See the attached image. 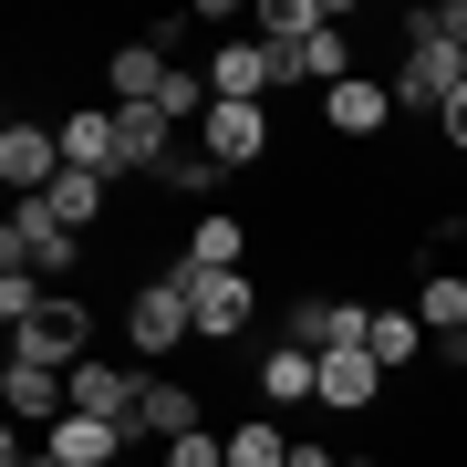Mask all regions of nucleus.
Returning <instances> with one entry per match:
<instances>
[{"label": "nucleus", "mask_w": 467, "mask_h": 467, "mask_svg": "<svg viewBox=\"0 0 467 467\" xmlns=\"http://www.w3.org/2000/svg\"><path fill=\"white\" fill-rule=\"evenodd\" d=\"M239 250H250V229H239L229 208H198V218H187V260H177V270H239Z\"/></svg>", "instance_id": "aec40b11"}, {"label": "nucleus", "mask_w": 467, "mask_h": 467, "mask_svg": "<svg viewBox=\"0 0 467 467\" xmlns=\"http://www.w3.org/2000/svg\"><path fill=\"white\" fill-rule=\"evenodd\" d=\"M260 395H270V405H312V395H322V353H301V343H270V364H260Z\"/></svg>", "instance_id": "412c9836"}, {"label": "nucleus", "mask_w": 467, "mask_h": 467, "mask_svg": "<svg viewBox=\"0 0 467 467\" xmlns=\"http://www.w3.org/2000/svg\"><path fill=\"white\" fill-rule=\"evenodd\" d=\"M291 467H353L343 447H312V436H291Z\"/></svg>", "instance_id": "c756f323"}, {"label": "nucleus", "mask_w": 467, "mask_h": 467, "mask_svg": "<svg viewBox=\"0 0 467 467\" xmlns=\"http://www.w3.org/2000/svg\"><path fill=\"white\" fill-rule=\"evenodd\" d=\"M364 353H374V364H416V353H426V322L416 312H374L364 322Z\"/></svg>", "instance_id": "a878e982"}, {"label": "nucleus", "mask_w": 467, "mask_h": 467, "mask_svg": "<svg viewBox=\"0 0 467 467\" xmlns=\"http://www.w3.org/2000/svg\"><path fill=\"white\" fill-rule=\"evenodd\" d=\"M426 21H436V32H447V42H467V0H436Z\"/></svg>", "instance_id": "7c9ffc66"}, {"label": "nucleus", "mask_w": 467, "mask_h": 467, "mask_svg": "<svg viewBox=\"0 0 467 467\" xmlns=\"http://www.w3.org/2000/svg\"><path fill=\"white\" fill-rule=\"evenodd\" d=\"M364 301H333V291H301L291 301V333L281 343H301V353H353V343H364Z\"/></svg>", "instance_id": "0eeeda50"}, {"label": "nucleus", "mask_w": 467, "mask_h": 467, "mask_svg": "<svg viewBox=\"0 0 467 467\" xmlns=\"http://www.w3.org/2000/svg\"><path fill=\"white\" fill-rule=\"evenodd\" d=\"M167 42H156V32H135V42H115V63H104V94H115V104H156V94H167Z\"/></svg>", "instance_id": "ddd939ff"}, {"label": "nucleus", "mask_w": 467, "mask_h": 467, "mask_svg": "<svg viewBox=\"0 0 467 467\" xmlns=\"http://www.w3.org/2000/svg\"><path fill=\"white\" fill-rule=\"evenodd\" d=\"M457 94H467V42H447L416 11L405 21V63H395V115H447Z\"/></svg>", "instance_id": "f257e3e1"}, {"label": "nucleus", "mask_w": 467, "mask_h": 467, "mask_svg": "<svg viewBox=\"0 0 467 467\" xmlns=\"http://www.w3.org/2000/svg\"><path fill=\"white\" fill-rule=\"evenodd\" d=\"M0 467H63V457H52V447H21V436H11V457H0Z\"/></svg>", "instance_id": "72a5a7b5"}, {"label": "nucleus", "mask_w": 467, "mask_h": 467, "mask_svg": "<svg viewBox=\"0 0 467 467\" xmlns=\"http://www.w3.org/2000/svg\"><path fill=\"white\" fill-rule=\"evenodd\" d=\"M42 447L63 457V467H115V457H125V426H104V416H63V426H42Z\"/></svg>", "instance_id": "a211bd4d"}, {"label": "nucleus", "mask_w": 467, "mask_h": 467, "mask_svg": "<svg viewBox=\"0 0 467 467\" xmlns=\"http://www.w3.org/2000/svg\"><path fill=\"white\" fill-rule=\"evenodd\" d=\"M312 32H333V0H260V42L270 52H301Z\"/></svg>", "instance_id": "4be33fe9"}, {"label": "nucleus", "mask_w": 467, "mask_h": 467, "mask_svg": "<svg viewBox=\"0 0 467 467\" xmlns=\"http://www.w3.org/2000/svg\"><path fill=\"white\" fill-rule=\"evenodd\" d=\"M187 333H198V312H187L177 270H167V281H135V301H125V353H135V364H167Z\"/></svg>", "instance_id": "7ed1b4c3"}, {"label": "nucleus", "mask_w": 467, "mask_h": 467, "mask_svg": "<svg viewBox=\"0 0 467 467\" xmlns=\"http://www.w3.org/2000/svg\"><path fill=\"white\" fill-rule=\"evenodd\" d=\"M436 135H447V146H457V156H467V94H457V104H447V115H436Z\"/></svg>", "instance_id": "2f4dec72"}, {"label": "nucleus", "mask_w": 467, "mask_h": 467, "mask_svg": "<svg viewBox=\"0 0 467 467\" xmlns=\"http://www.w3.org/2000/svg\"><path fill=\"white\" fill-rule=\"evenodd\" d=\"M353 467H384V457H353Z\"/></svg>", "instance_id": "f704fd0d"}, {"label": "nucleus", "mask_w": 467, "mask_h": 467, "mask_svg": "<svg viewBox=\"0 0 467 467\" xmlns=\"http://www.w3.org/2000/svg\"><path fill=\"white\" fill-rule=\"evenodd\" d=\"M84 343H94V312L73 291H42V312L11 333V364H52V374H73L84 364Z\"/></svg>", "instance_id": "20e7f679"}, {"label": "nucleus", "mask_w": 467, "mask_h": 467, "mask_svg": "<svg viewBox=\"0 0 467 467\" xmlns=\"http://www.w3.org/2000/svg\"><path fill=\"white\" fill-rule=\"evenodd\" d=\"M218 187H229V167H218L208 146H177L167 167H156V198H218Z\"/></svg>", "instance_id": "b1692460"}, {"label": "nucleus", "mask_w": 467, "mask_h": 467, "mask_svg": "<svg viewBox=\"0 0 467 467\" xmlns=\"http://www.w3.org/2000/svg\"><path fill=\"white\" fill-rule=\"evenodd\" d=\"M198 426V395H187V384H167V374H146V405H135V426H125V447H177V436Z\"/></svg>", "instance_id": "2eb2a0df"}, {"label": "nucleus", "mask_w": 467, "mask_h": 467, "mask_svg": "<svg viewBox=\"0 0 467 467\" xmlns=\"http://www.w3.org/2000/svg\"><path fill=\"white\" fill-rule=\"evenodd\" d=\"M374 395H384V364H374L364 343H353V353H322V395H312V405H333V416H364Z\"/></svg>", "instance_id": "dca6fc26"}, {"label": "nucleus", "mask_w": 467, "mask_h": 467, "mask_svg": "<svg viewBox=\"0 0 467 467\" xmlns=\"http://www.w3.org/2000/svg\"><path fill=\"white\" fill-rule=\"evenodd\" d=\"M177 281H187V312H198V343H239L250 333L260 291L239 281V270H177Z\"/></svg>", "instance_id": "39448f33"}, {"label": "nucleus", "mask_w": 467, "mask_h": 467, "mask_svg": "<svg viewBox=\"0 0 467 467\" xmlns=\"http://www.w3.org/2000/svg\"><path fill=\"white\" fill-rule=\"evenodd\" d=\"M270 63H281V84H353V32H312L301 52H270Z\"/></svg>", "instance_id": "f3484780"}, {"label": "nucleus", "mask_w": 467, "mask_h": 467, "mask_svg": "<svg viewBox=\"0 0 467 467\" xmlns=\"http://www.w3.org/2000/svg\"><path fill=\"white\" fill-rule=\"evenodd\" d=\"M0 177H11V198H42V187L63 177V135H52L42 115H21L11 135H0Z\"/></svg>", "instance_id": "6e6552de"}, {"label": "nucleus", "mask_w": 467, "mask_h": 467, "mask_svg": "<svg viewBox=\"0 0 467 467\" xmlns=\"http://www.w3.org/2000/svg\"><path fill=\"white\" fill-rule=\"evenodd\" d=\"M84 260V229H63L42 198H11V229H0V270H32V281H73Z\"/></svg>", "instance_id": "f03ea898"}, {"label": "nucleus", "mask_w": 467, "mask_h": 467, "mask_svg": "<svg viewBox=\"0 0 467 467\" xmlns=\"http://www.w3.org/2000/svg\"><path fill=\"white\" fill-rule=\"evenodd\" d=\"M167 156H177V125L156 115V104H115V167L125 177H156Z\"/></svg>", "instance_id": "f8f14e48"}, {"label": "nucleus", "mask_w": 467, "mask_h": 467, "mask_svg": "<svg viewBox=\"0 0 467 467\" xmlns=\"http://www.w3.org/2000/svg\"><path fill=\"white\" fill-rule=\"evenodd\" d=\"M416 322H426V333H467V281H457V270L426 260V281H416Z\"/></svg>", "instance_id": "393cba45"}, {"label": "nucleus", "mask_w": 467, "mask_h": 467, "mask_svg": "<svg viewBox=\"0 0 467 467\" xmlns=\"http://www.w3.org/2000/svg\"><path fill=\"white\" fill-rule=\"evenodd\" d=\"M322 125H333V135H384V125H395V84H374V73L333 84V94H322Z\"/></svg>", "instance_id": "4468645a"}, {"label": "nucleus", "mask_w": 467, "mask_h": 467, "mask_svg": "<svg viewBox=\"0 0 467 467\" xmlns=\"http://www.w3.org/2000/svg\"><path fill=\"white\" fill-rule=\"evenodd\" d=\"M229 467H291V436L270 426V416H260V426H239V436H229Z\"/></svg>", "instance_id": "cd10ccee"}, {"label": "nucleus", "mask_w": 467, "mask_h": 467, "mask_svg": "<svg viewBox=\"0 0 467 467\" xmlns=\"http://www.w3.org/2000/svg\"><path fill=\"white\" fill-rule=\"evenodd\" d=\"M208 94H218V104H270V94H281V63H270V42H260V32L218 42V52H208Z\"/></svg>", "instance_id": "423d86ee"}, {"label": "nucleus", "mask_w": 467, "mask_h": 467, "mask_svg": "<svg viewBox=\"0 0 467 467\" xmlns=\"http://www.w3.org/2000/svg\"><path fill=\"white\" fill-rule=\"evenodd\" d=\"M436 364H447V374H467V333H436Z\"/></svg>", "instance_id": "473e14b6"}, {"label": "nucleus", "mask_w": 467, "mask_h": 467, "mask_svg": "<svg viewBox=\"0 0 467 467\" xmlns=\"http://www.w3.org/2000/svg\"><path fill=\"white\" fill-rule=\"evenodd\" d=\"M0 405H11V426H63V416H73V374H52V364H0Z\"/></svg>", "instance_id": "1a4fd4ad"}, {"label": "nucleus", "mask_w": 467, "mask_h": 467, "mask_svg": "<svg viewBox=\"0 0 467 467\" xmlns=\"http://www.w3.org/2000/svg\"><path fill=\"white\" fill-rule=\"evenodd\" d=\"M63 167H94V177H125L115 167V104H94V115H63Z\"/></svg>", "instance_id": "6ab92c4d"}, {"label": "nucleus", "mask_w": 467, "mask_h": 467, "mask_svg": "<svg viewBox=\"0 0 467 467\" xmlns=\"http://www.w3.org/2000/svg\"><path fill=\"white\" fill-rule=\"evenodd\" d=\"M104 187H115V177H94V167H63V177L42 187V208L63 218V229H94V218H104Z\"/></svg>", "instance_id": "5701e85b"}, {"label": "nucleus", "mask_w": 467, "mask_h": 467, "mask_svg": "<svg viewBox=\"0 0 467 467\" xmlns=\"http://www.w3.org/2000/svg\"><path fill=\"white\" fill-rule=\"evenodd\" d=\"M167 467H229V436H208V426H187L177 447H167Z\"/></svg>", "instance_id": "c85d7f7f"}, {"label": "nucleus", "mask_w": 467, "mask_h": 467, "mask_svg": "<svg viewBox=\"0 0 467 467\" xmlns=\"http://www.w3.org/2000/svg\"><path fill=\"white\" fill-rule=\"evenodd\" d=\"M135 405H146V364H73V416L135 426Z\"/></svg>", "instance_id": "9d476101"}, {"label": "nucleus", "mask_w": 467, "mask_h": 467, "mask_svg": "<svg viewBox=\"0 0 467 467\" xmlns=\"http://www.w3.org/2000/svg\"><path fill=\"white\" fill-rule=\"evenodd\" d=\"M156 115H167V125H187V135H198V125L218 115V94H208V73H187V63H177V73H167V94H156Z\"/></svg>", "instance_id": "bb28decb"}, {"label": "nucleus", "mask_w": 467, "mask_h": 467, "mask_svg": "<svg viewBox=\"0 0 467 467\" xmlns=\"http://www.w3.org/2000/svg\"><path fill=\"white\" fill-rule=\"evenodd\" d=\"M198 146H208L229 177H239V167H260V156H270V104H218V115L198 125Z\"/></svg>", "instance_id": "9b49d317"}]
</instances>
